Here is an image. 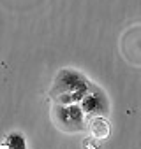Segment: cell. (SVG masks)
Returning a JSON list of instances; mask_svg holds the SVG:
<instances>
[{
	"label": "cell",
	"instance_id": "cell-4",
	"mask_svg": "<svg viewBox=\"0 0 141 149\" xmlns=\"http://www.w3.org/2000/svg\"><path fill=\"white\" fill-rule=\"evenodd\" d=\"M88 132L92 137L99 139V140H106L111 133V123L108 119V116H97L88 119Z\"/></svg>",
	"mask_w": 141,
	"mask_h": 149
},
{
	"label": "cell",
	"instance_id": "cell-5",
	"mask_svg": "<svg viewBox=\"0 0 141 149\" xmlns=\"http://www.w3.org/2000/svg\"><path fill=\"white\" fill-rule=\"evenodd\" d=\"M4 144L9 147V149H27V142H25V137L18 132H13L6 137Z\"/></svg>",
	"mask_w": 141,
	"mask_h": 149
},
{
	"label": "cell",
	"instance_id": "cell-2",
	"mask_svg": "<svg viewBox=\"0 0 141 149\" xmlns=\"http://www.w3.org/2000/svg\"><path fill=\"white\" fill-rule=\"evenodd\" d=\"M51 119L63 133H81L88 130V118L80 104H53Z\"/></svg>",
	"mask_w": 141,
	"mask_h": 149
},
{
	"label": "cell",
	"instance_id": "cell-1",
	"mask_svg": "<svg viewBox=\"0 0 141 149\" xmlns=\"http://www.w3.org/2000/svg\"><path fill=\"white\" fill-rule=\"evenodd\" d=\"M92 81L76 68H60L49 88L53 104H80L88 93Z\"/></svg>",
	"mask_w": 141,
	"mask_h": 149
},
{
	"label": "cell",
	"instance_id": "cell-6",
	"mask_svg": "<svg viewBox=\"0 0 141 149\" xmlns=\"http://www.w3.org/2000/svg\"><path fill=\"white\" fill-rule=\"evenodd\" d=\"M83 147L85 149H101V140L90 135V137H87L83 140Z\"/></svg>",
	"mask_w": 141,
	"mask_h": 149
},
{
	"label": "cell",
	"instance_id": "cell-3",
	"mask_svg": "<svg viewBox=\"0 0 141 149\" xmlns=\"http://www.w3.org/2000/svg\"><path fill=\"white\" fill-rule=\"evenodd\" d=\"M80 105L83 107L85 114L88 119L92 118H97V116H109L111 112V102H109V97L106 95V91L97 86L95 83L90 84V90L88 93L83 97V100L80 102Z\"/></svg>",
	"mask_w": 141,
	"mask_h": 149
}]
</instances>
